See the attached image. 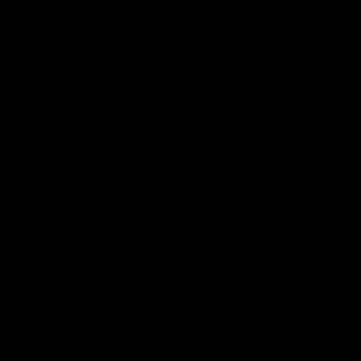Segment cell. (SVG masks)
Listing matches in <instances>:
<instances>
[]
</instances>
